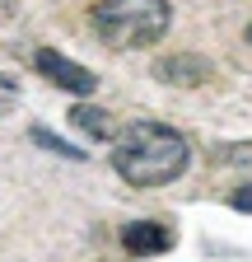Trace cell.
Masks as SVG:
<instances>
[{"label":"cell","mask_w":252,"mask_h":262,"mask_svg":"<svg viewBox=\"0 0 252 262\" xmlns=\"http://www.w3.org/2000/svg\"><path fill=\"white\" fill-rule=\"evenodd\" d=\"M14 103H19V84H14L10 75H0V113L14 108Z\"/></svg>","instance_id":"obj_8"},{"label":"cell","mask_w":252,"mask_h":262,"mask_svg":"<svg viewBox=\"0 0 252 262\" xmlns=\"http://www.w3.org/2000/svg\"><path fill=\"white\" fill-rule=\"evenodd\" d=\"M154 75H159L164 84H201L210 75V61L196 56V52H178V56H164L159 66H154Z\"/></svg>","instance_id":"obj_5"},{"label":"cell","mask_w":252,"mask_h":262,"mask_svg":"<svg viewBox=\"0 0 252 262\" xmlns=\"http://www.w3.org/2000/svg\"><path fill=\"white\" fill-rule=\"evenodd\" d=\"M14 10H19V0H0V24H5V19L14 14Z\"/></svg>","instance_id":"obj_10"},{"label":"cell","mask_w":252,"mask_h":262,"mask_svg":"<svg viewBox=\"0 0 252 262\" xmlns=\"http://www.w3.org/2000/svg\"><path fill=\"white\" fill-rule=\"evenodd\" d=\"M33 141L42 145V150H52V155H66V159H84V150H75V145H66L61 136H52L47 126H33Z\"/></svg>","instance_id":"obj_7"},{"label":"cell","mask_w":252,"mask_h":262,"mask_svg":"<svg viewBox=\"0 0 252 262\" xmlns=\"http://www.w3.org/2000/svg\"><path fill=\"white\" fill-rule=\"evenodd\" d=\"M243 38H247V42H252V24H247V33H243Z\"/></svg>","instance_id":"obj_11"},{"label":"cell","mask_w":252,"mask_h":262,"mask_svg":"<svg viewBox=\"0 0 252 262\" xmlns=\"http://www.w3.org/2000/svg\"><path fill=\"white\" fill-rule=\"evenodd\" d=\"M89 24L108 47H149L168 33L173 10L168 0H98Z\"/></svg>","instance_id":"obj_2"},{"label":"cell","mask_w":252,"mask_h":262,"mask_svg":"<svg viewBox=\"0 0 252 262\" xmlns=\"http://www.w3.org/2000/svg\"><path fill=\"white\" fill-rule=\"evenodd\" d=\"M121 244H126V253H136V257L168 253L173 248V229L159 225V220H131V225L121 229Z\"/></svg>","instance_id":"obj_4"},{"label":"cell","mask_w":252,"mask_h":262,"mask_svg":"<svg viewBox=\"0 0 252 262\" xmlns=\"http://www.w3.org/2000/svg\"><path fill=\"white\" fill-rule=\"evenodd\" d=\"M187 159H192V150H187L182 131H173L164 122H131L117 136L112 169L131 187H164L187 173Z\"/></svg>","instance_id":"obj_1"},{"label":"cell","mask_w":252,"mask_h":262,"mask_svg":"<svg viewBox=\"0 0 252 262\" xmlns=\"http://www.w3.org/2000/svg\"><path fill=\"white\" fill-rule=\"evenodd\" d=\"M70 122L84 131V136H93V141H108V136H112V122H108V113H103V108L80 103V108H70Z\"/></svg>","instance_id":"obj_6"},{"label":"cell","mask_w":252,"mask_h":262,"mask_svg":"<svg viewBox=\"0 0 252 262\" xmlns=\"http://www.w3.org/2000/svg\"><path fill=\"white\" fill-rule=\"evenodd\" d=\"M229 202H234L238 211H247V215H252V183H243V187H238V192L229 196Z\"/></svg>","instance_id":"obj_9"},{"label":"cell","mask_w":252,"mask_h":262,"mask_svg":"<svg viewBox=\"0 0 252 262\" xmlns=\"http://www.w3.org/2000/svg\"><path fill=\"white\" fill-rule=\"evenodd\" d=\"M33 66H38V75H47L56 89H66V94H93V89H98V75H93L89 66L70 61L66 52H56V47H38Z\"/></svg>","instance_id":"obj_3"}]
</instances>
